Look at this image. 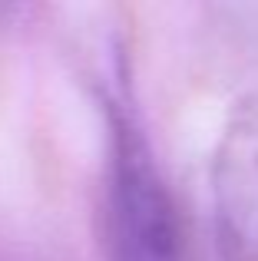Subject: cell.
I'll return each mask as SVG.
<instances>
[{"label": "cell", "instance_id": "1", "mask_svg": "<svg viewBox=\"0 0 258 261\" xmlns=\"http://www.w3.org/2000/svg\"><path fill=\"white\" fill-rule=\"evenodd\" d=\"M99 235L106 261H192L179 202L126 99H110Z\"/></svg>", "mask_w": 258, "mask_h": 261}, {"label": "cell", "instance_id": "2", "mask_svg": "<svg viewBox=\"0 0 258 261\" xmlns=\"http://www.w3.org/2000/svg\"><path fill=\"white\" fill-rule=\"evenodd\" d=\"M212 228L225 261H258V93L232 109L215 146Z\"/></svg>", "mask_w": 258, "mask_h": 261}]
</instances>
